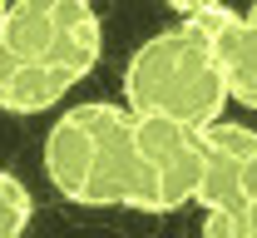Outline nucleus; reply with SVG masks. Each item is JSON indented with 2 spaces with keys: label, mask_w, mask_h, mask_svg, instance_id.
Here are the masks:
<instances>
[{
  "label": "nucleus",
  "mask_w": 257,
  "mask_h": 238,
  "mask_svg": "<svg viewBox=\"0 0 257 238\" xmlns=\"http://www.w3.org/2000/svg\"><path fill=\"white\" fill-rule=\"evenodd\" d=\"M104 25L84 0H15L0 35V109L45 114L99 65Z\"/></svg>",
  "instance_id": "1"
},
{
  "label": "nucleus",
  "mask_w": 257,
  "mask_h": 238,
  "mask_svg": "<svg viewBox=\"0 0 257 238\" xmlns=\"http://www.w3.org/2000/svg\"><path fill=\"white\" fill-rule=\"evenodd\" d=\"M227 100L232 95L218 45L198 15L149 35L124 65V104L134 114H163L208 129L223 119Z\"/></svg>",
  "instance_id": "2"
},
{
  "label": "nucleus",
  "mask_w": 257,
  "mask_h": 238,
  "mask_svg": "<svg viewBox=\"0 0 257 238\" xmlns=\"http://www.w3.org/2000/svg\"><path fill=\"white\" fill-rule=\"evenodd\" d=\"M134 124L139 114L128 104H74L45 134V179L50 189L79 208H109L134 199Z\"/></svg>",
  "instance_id": "3"
},
{
  "label": "nucleus",
  "mask_w": 257,
  "mask_h": 238,
  "mask_svg": "<svg viewBox=\"0 0 257 238\" xmlns=\"http://www.w3.org/2000/svg\"><path fill=\"white\" fill-rule=\"evenodd\" d=\"M134 199L139 213H173L183 204H198L203 184V129L163 114H139L134 124Z\"/></svg>",
  "instance_id": "4"
},
{
  "label": "nucleus",
  "mask_w": 257,
  "mask_h": 238,
  "mask_svg": "<svg viewBox=\"0 0 257 238\" xmlns=\"http://www.w3.org/2000/svg\"><path fill=\"white\" fill-rule=\"evenodd\" d=\"M257 199V129L218 119L203 129V184L198 204L208 213H227Z\"/></svg>",
  "instance_id": "5"
},
{
  "label": "nucleus",
  "mask_w": 257,
  "mask_h": 238,
  "mask_svg": "<svg viewBox=\"0 0 257 238\" xmlns=\"http://www.w3.org/2000/svg\"><path fill=\"white\" fill-rule=\"evenodd\" d=\"M198 20L208 25L213 45H218V60H223L232 104L257 109V0H252L247 15H237V10L218 5V10H203Z\"/></svg>",
  "instance_id": "6"
},
{
  "label": "nucleus",
  "mask_w": 257,
  "mask_h": 238,
  "mask_svg": "<svg viewBox=\"0 0 257 238\" xmlns=\"http://www.w3.org/2000/svg\"><path fill=\"white\" fill-rule=\"evenodd\" d=\"M30 218H35V199H30V189H25L15 174L0 169V238H25Z\"/></svg>",
  "instance_id": "7"
},
{
  "label": "nucleus",
  "mask_w": 257,
  "mask_h": 238,
  "mask_svg": "<svg viewBox=\"0 0 257 238\" xmlns=\"http://www.w3.org/2000/svg\"><path fill=\"white\" fill-rule=\"evenodd\" d=\"M198 238H257V199L242 208H227V213H208Z\"/></svg>",
  "instance_id": "8"
},
{
  "label": "nucleus",
  "mask_w": 257,
  "mask_h": 238,
  "mask_svg": "<svg viewBox=\"0 0 257 238\" xmlns=\"http://www.w3.org/2000/svg\"><path fill=\"white\" fill-rule=\"evenodd\" d=\"M168 5H173V10H178V15L188 20V15H203V10H218L223 0H168Z\"/></svg>",
  "instance_id": "9"
},
{
  "label": "nucleus",
  "mask_w": 257,
  "mask_h": 238,
  "mask_svg": "<svg viewBox=\"0 0 257 238\" xmlns=\"http://www.w3.org/2000/svg\"><path fill=\"white\" fill-rule=\"evenodd\" d=\"M10 5L15 0H0V35H5V20H10Z\"/></svg>",
  "instance_id": "10"
},
{
  "label": "nucleus",
  "mask_w": 257,
  "mask_h": 238,
  "mask_svg": "<svg viewBox=\"0 0 257 238\" xmlns=\"http://www.w3.org/2000/svg\"><path fill=\"white\" fill-rule=\"evenodd\" d=\"M84 5H94V0H84Z\"/></svg>",
  "instance_id": "11"
}]
</instances>
